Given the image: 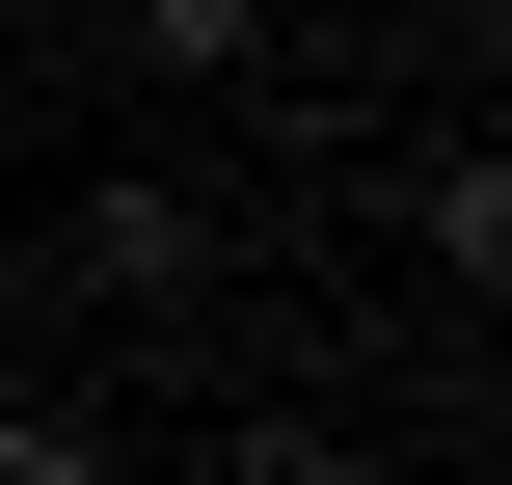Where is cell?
Returning <instances> with one entry per match:
<instances>
[{
  "mask_svg": "<svg viewBox=\"0 0 512 485\" xmlns=\"http://www.w3.org/2000/svg\"><path fill=\"white\" fill-rule=\"evenodd\" d=\"M54 270H81V297H108V324H189V297H216V216H189V189H135V162H108V189H81V216H54Z\"/></svg>",
  "mask_w": 512,
  "mask_h": 485,
  "instance_id": "cell-1",
  "label": "cell"
},
{
  "mask_svg": "<svg viewBox=\"0 0 512 485\" xmlns=\"http://www.w3.org/2000/svg\"><path fill=\"white\" fill-rule=\"evenodd\" d=\"M405 243H432L459 297H486V270H512V162H486V135H432V189H405Z\"/></svg>",
  "mask_w": 512,
  "mask_h": 485,
  "instance_id": "cell-2",
  "label": "cell"
},
{
  "mask_svg": "<svg viewBox=\"0 0 512 485\" xmlns=\"http://www.w3.org/2000/svg\"><path fill=\"white\" fill-rule=\"evenodd\" d=\"M108 54H135V81H243V54H270V0H108Z\"/></svg>",
  "mask_w": 512,
  "mask_h": 485,
  "instance_id": "cell-3",
  "label": "cell"
},
{
  "mask_svg": "<svg viewBox=\"0 0 512 485\" xmlns=\"http://www.w3.org/2000/svg\"><path fill=\"white\" fill-rule=\"evenodd\" d=\"M216 485H378V459H351V432H297V405H243V432H216Z\"/></svg>",
  "mask_w": 512,
  "mask_h": 485,
  "instance_id": "cell-4",
  "label": "cell"
},
{
  "mask_svg": "<svg viewBox=\"0 0 512 485\" xmlns=\"http://www.w3.org/2000/svg\"><path fill=\"white\" fill-rule=\"evenodd\" d=\"M0 485H108V432L81 405H0Z\"/></svg>",
  "mask_w": 512,
  "mask_h": 485,
  "instance_id": "cell-5",
  "label": "cell"
},
{
  "mask_svg": "<svg viewBox=\"0 0 512 485\" xmlns=\"http://www.w3.org/2000/svg\"><path fill=\"white\" fill-rule=\"evenodd\" d=\"M378 27H405V54H486V0H378Z\"/></svg>",
  "mask_w": 512,
  "mask_h": 485,
  "instance_id": "cell-6",
  "label": "cell"
}]
</instances>
